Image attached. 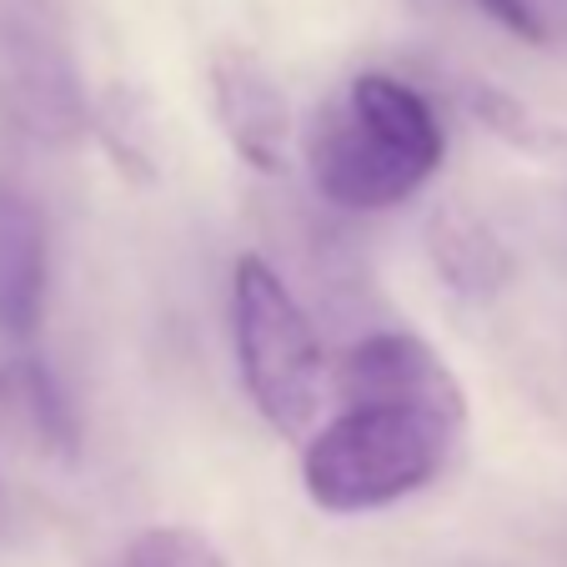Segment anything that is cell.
I'll return each instance as SVG.
<instances>
[{
  "label": "cell",
  "instance_id": "cell-1",
  "mask_svg": "<svg viewBox=\"0 0 567 567\" xmlns=\"http://www.w3.org/2000/svg\"><path fill=\"white\" fill-rule=\"evenodd\" d=\"M467 432V402L357 396L301 447V487L332 517H362L417 497L447 472Z\"/></svg>",
  "mask_w": 567,
  "mask_h": 567
},
{
  "label": "cell",
  "instance_id": "cell-2",
  "mask_svg": "<svg viewBox=\"0 0 567 567\" xmlns=\"http://www.w3.org/2000/svg\"><path fill=\"white\" fill-rule=\"evenodd\" d=\"M442 156L447 131L437 106L392 71H357L307 136L311 182L342 212L412 202L442 172Z\"/></svg>",
  "mask_w": 567,
  "mask_h": 567
},
{
  "label": "cell",
  "instance_id": "cell-3",
  "mask_svg": "<svg viewBox=\"0 0 567 567\" xmlns=\"http://www.w3.org/2000/svg\"><path fill=\"white\" fill-rule=\"evenodd\" d=\"M231 347L261 422L281 437H311L327 386V357L307 307L257 251L236 257L231 267Z\"/></svg>",
  "mask_w": 567,
  "mask_h": 567
},
{
  "label": "cell",
  "instance_id": "cell-4",
  "mask_svg": "<svg viewBox=\"0 0 567 567\" xmlns=\"http://www.w3.org/2000/svg\"><path fill=\"white\" fill-rule=\"evenodd\" d=\"M0 111L35 141L86 131V96L51 0H0Z\"/></svg>",
  "mask_w": 567,
  "mask_h": 567
},
{
  "label": "cell",
  "instance_id": "cell-5",
  "mask_svg": "<svg viewBox=\"0 0 567 567\" xmlns=\"http://www.w3.org/2000/svg\"><path fill=\"white\" fill-rule=\"evenodd\" d=\"M212 111L231 156L257 176H281L291 166V106L277 75L257 51L221 45L212 55Z\"/></svg>",
  "mask_w": 567,
  "mask_h": 567
},
{
  "label": "cell",
  "instance_id": "cell-6",
  "mask_svg": "<svg viewBox=\"0 0 567 567\" xmlns=\"http://www.w3.org/2000/svg\"><path fill=\"white\" fill-rule=\"evenodd\" d=\"M45 277H51V247L45 221L25 196L0 192V337L31 342L45 317Z\"/></svg>",
  "mask_w": 567,
  "mask_h": 567
},
{
  "label": "cell",
  "instance_id": "cell-7",
  "mask_svg": "<svg viewBox=\"0 0 567 567\" xmlns=\"http://www.w3.org/2000/svg\"><path fill=\"white\" fill-rule=\"evenodd\" d=\"M427 251L437 261L442 281L452 291H467V297H487L513 277V257L497 241L493 226H482L472 212L462 206H442L427 226Z\"/></svg>",
  "mask_w": 567,
  "mask_h": 567
},
{
  "label": "cell",
  "instance_id": "cell-8",
  "mask_svg": "<svg viewBox=\"0 0 567 567\" xmlns=\"http://www.w3.org/2000/svg\"><path fill=\"white\" fill-rule=\"evenodd\" d=\"M11 382H16V417L21 427L41 442L55 457H71L75 452V412L65 402L61 382L51 377V367H41L35 357H16L11 362Z\"/></svg>",
  "mask_w": 567,
  "mask_h": 567
},
{
  "label": "cell",
  "instance_id": "cell-9",
  "mask_svg": "<svg viewBox=\"0 0 567 567\" xmlns=\"http://www.w3.org/2000/svg\"><path fill=\"white\" fill-rule=\"evenodd\" d=\"M96 136L101 146L111 151L116 172L136 176V182H151L156 176V161H151V116H146V101L131 96V91H111L101 101V116H96Z\"/></svg>",
  "mask_w": 567,
  "mask_h": 567
},
{
  "label": "cell",
  "instance_id": "cell-10",
  "mask_svg": "<svg viewBox=\"0 0 567 567\" xmlns=\"http://www.w3.org/2000/svg\"><path fill=\"white\" fill-rule=\"evenodd\" d=\"M121 567H231V563L202 527L156 523L131 537L126 553H121Z\"/></svg>",
  "mask_w": 567,
  "mask_h": 567
},
{
  "label": "cell",
  "instance_id": "cell-11",
  "mask_svg": "<svg viewBox=\"0 0 567 567\" xmlns=\"http://www.w3.org/2000/svg\"><path fill=\"white\" fill-rule=\"evenodd\" d=\"M472 106H477V116L487 121L493 131H503L507 141H517V146H523V141H533V126H527L523 106H513L507 96H497V91H482V96L472 101Z\"/></svg>",
  "mask_w": 567,
  "mask_h": 567
},
{
  "label": "cell",
  "instance_id": "cell-12",
  "mask_svg": "<svg viewBox=\"0 0 567 567\" xmlns=\"http://www.w3.org/2000/svg\"><path fill=\"white\" fill-rule=\"evenodd\" d=\"M11 427H21V417H16V382H11V362L0 367V437Z\"/></svg>",
  "mask_w": 567,
  "mask_h": 567
},
{
  "label": "cell",
  "instance_id": "cell-13",
  "mask_svg": "<svg viewBox=\"0 0 567 567\" xmlns=\"http://www.w3.org/2000/svg\"><path fill=\"white\" fill-rule=\"evenodd\" d=\"M477 11H487V16H513L517 6H537V0H472Z\"/></svg>",
  "mask_w": 567,
  "mask_h": 567
}]
</instances>
